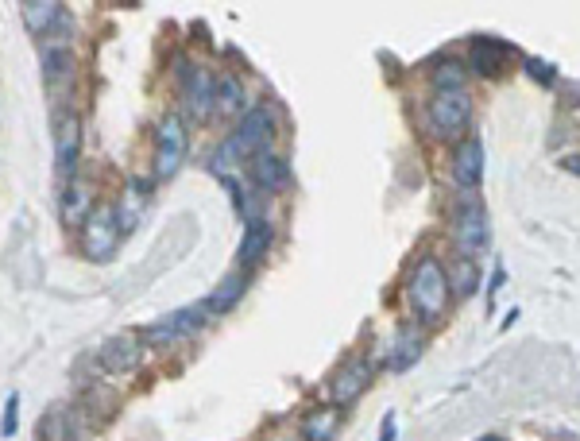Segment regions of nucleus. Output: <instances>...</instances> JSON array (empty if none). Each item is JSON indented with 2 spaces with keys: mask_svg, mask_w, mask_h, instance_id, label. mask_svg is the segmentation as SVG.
I'll return each instance as SVG.
<instances>
[{
  "mask_svg": "<svg viewBox=\"0 0 580 441\" xmlns=\"http://www.w3.org/2000/svg\"><path fill=\"white\" fill-rule=\"evenodd\" d=\"M275 124H279V113H275V105H252L240 124H236V132H232L225 144L217 147V155H213V171L217 175H229L225 167H236L240 159H252V155H260L271 147L275 140Z\"/></svg>",
  "mask_w": 580,
  "mask_h": 441,
  "instance_id": "nucleus-1",
  "label": "nucleus"
},
{
  "mask_svg": "<svg viewBox=\"0 0 580 441\" xmlns=\"http://www.w3.org/2000/svg\"><path fill=\"white\" fill-rule=\"evenodd\" d=\"M449 275H445V267L437 264L434 256H422L418 264L410 267V275H406V302H410V310L418 314V322L422 325H434L445 310H449Z\"/></svg>",
  "mask_w": 580,
  "mask_h": 441,
  "instance_id": "nucleus-2",
  "label": "nucleus"
},
{
  "mask_svg": "<svg viewBox=\"0 0 580 441\" xmlns=\"http://www.w3.org/2000/svg\"><path fill=\"white\" fill-rule=\"evenodd\" d=\"M488 209L484 202L476 198V194H468L461 206L453 209V217H449V240H453V248L461 252V256H476V252H484L488 248Z\"/></svg>",
  "mask_w": 580,
  "mask_h": 441,
  "instance_id": "nucleus-3",
  "label": "nucleus"
},
{
  "mask_svg": "<svg viewBox=\"0 0 580 441\" xmlns=\"http://www.w3.org/2000/svg\"><path fill=\"white\" fill-rule=\"evenodd\" d=\"M426 117H430V128H434L437 140H453L457 144L464 132H468V120H472V97H468V89L434 93Z\"/></svg>",
  "mask_w": 580,
  "mask_h": 441,
  "instance_id": "nucleus-4",
  "label": "nucleus"
},
{
  "mask_svg": "<svg viewBox=\"0 0 580 441\" xmlns=\"http://www.w3.org/2000/svg\"><path fill=\"white\" fill-rule=\"evenodd\" d=\"M186 147H190V136H186V120L178 113H167L155 128V178L167 182V178L178 175L182 159H186Z\"/></svg>",
  "mask_w": 580,
  "mask_h": 441,
  "instance_id": "nucleus-5",
  "label": "nucleus"
},
{
  "mask_svg": "<svg viewBox=\"0 0 580 441\" xmlns=\"http://www.w3.org/2000/svg\"><path fill=\"white\" fill-rule=\"evenodd\" d=\"M120 248V221H116V206H101L89 213L82 225V252L93 264H109Z\"/></svg>",
  "mask_w": 580,
  "mask_h": 441,
  "instance_id": "nucleus-6",
  "label": "nucleus"
},
{
  "mask_svg": "<svg viewBox=\"0 0 580 441\" xmlns=\"http://www.w3.org/2000/svg\"><path fill=\"white\" fill-rule=\"evenodd\" d=\"M205 325H209V306H186L178 314H167V318H159L155 325H147L144 341L155 345V349H163V345H178L186 337H198Z\"/></svg>",
  "mask_w": 580,
  "mask_h": 441,
  "instance_id": "nucleus-7",
  "label": "nucleus"
},
{
  "mask_svg": "<svg viewBox=\"0 0 580 441\" xmlns=\"http://www.w3.org/2000/svg\"><path fill=\"white\" fill-rule=\"evenodd\" d=\"M78 155H82V120L74 109L55 113V167L62 186H70L78 175Z\"/></svg>",
  "mask_w": 580,
  "mask_h": 441,
  "instance_id": "nucleus-8",
  "label": "nucleus"
},
{
  "mask_svg": "<svg viewBox=\"0 0 580 441\" xmlns=\"http://www.w3.org/2000/svg\"><path fill=\"white\" fill-rule=\"evenodd\" d=\"M368 383H372V364L364 356H348L345 364L333 372V380H329V403L337 411H345L368 391Z\"/></svg>",
  "mask_w": 580,
  "mask_h": 441,
  "instance_id": "nucleus-9",
  "label": "nucleus"
},
{
  "mask_svg": "<svg viewBox=\"0 0 580 441\" xmlns=\"http://www.w3.org/2000/svg\"><path fill=\"white\" fill-rule=\"evenodd\" d=\"M43 74H47L51 101H58V109H70V93H74V59H70V47L47 43L43 47Z\"/></svg>",
  "mask_w": 580,
  "mask_h": 441,
  "instance_id": "nucleus-10",
  "label": "nucleus"
},
{
  "mask_svg": "<svg viewBox=\"0 0 580 441\" xmlns=\"http://www.w3.org/2000/svg\"><path fill=\"white\" fill-rule=\"evenodd\" d=\"M182 101L194 120H209V113H217V74H209L205 66H194L182 78Z\"/></svg>",
  "mask_w": 580,
  "mask_h": 441,
  "instance_id": "nucleus-11",
  "label": "nucleus"
},
{
  "mask_svg": "<svg viewBox=\"0 0 580 441\" xmlns=\"http://www.w3.org/2000/svg\"><path fill=\"white\" fill-rule=\"evenodd\" d=\"M422 353H426L422 329L418 325H403V329H395V337H391V345L383 353V364H387V372H410L422 360Z\"/></svg>",
  "mask_w": 580,
  "mask_h": 441,
  "instance_id": "nucleus-12",
  "label": "nucleus"
},
{
  "mask_svg": "<svg viewBox=\"0 0 580 441\" xmlns=\"http://www.w3.org/2000/svg\"><path fill=\"white\" fill-rule=\"evenodd\" d=\"M480 178H484V144L480 136H464L453 151V182L461 190H476Z\"/></svg>",
  "mask_w": 580,
  "mask_h": 441,
  "instance_id": "nucleus-13",
  "label": "nucleus"
},
{
  "mask_svg": "<svg viewBox=\"0 0 580 441\" xmlns=\"http://www.w3.org/2000/svg\"><path fill=\"white\" fill-rule=\"evenodd\" d=\"M140 360H144V345H140V337H132V333H120L113 341H105V349H101V368L113 372V376L132 372Z\"/></svg>",
  "mask_w": 580,
  "mask_h": 441,
  "instance_id": "nucleus-14",
  "label": "nucleus"
},
{
  "mask_svg": "<svg viewBox=\"0 0 580 441\" xmlns=\"http://www.w3.org/2000/svg\"><path fill=\"white\" fill-rule=\"evenodd\" d=\"M252 182L260 186L263 194H279V190H287L290 186V167L283 155H275L271 147L260 151V155H252Z\"/></svg>",
  "mask_w": 580,
  "mask_h": 441,
  "instance_id": "nucleus-15",
  "label": "nucleus"
},
{
  "mask_svg": "<svg viewBox=\"0 0 580 441\" xmlns=\"http://www.w3.org/2000/svg\"><path fill=\"white\" fill-rule=\"evenodd\" d=\"M271 240H275V229H271V221H260V225H244L240 248H236V267H240V271H252V267H256L263 256H267Z\"/></svg>",
  "mask_w": 580,
  "mask_h": 441,
  "instance_id": "nucleus-16",
  "label": "nucleus"
},
{
  "mask_svg": "<svg viewBox=\"0 0 580 441\" xmlns=\"http://www.w3.org/2000/svg\"><path fill=\"white\" fill-rule=\"evenodd\" d=\"M472 70H476V78H499L503 70H507V62H511V47L507 43H499V39H480L476 47H472Z\"/></svg>",
  "mask_w": 580,
  "mask_h": 441,
  "instance_id": "nucleus-17",
  "label": "nucleus"
},
{
  "mask_svg": "<svg viewBox=\"0 0 580 441\" xmlns=\"http://www.w3.org/2000/svg\"><path fill=\"white\" fill-rule=\"evenodd\" d=\"M244 291H248V271H240V267H236V271H229V275L213 287L209 302H205V306H209V314H229L232 306L244 298Z\"/></svg>",
  "mask_w": 580,
  "mask_h": 441,
  "instance_id": "nucleus-18",
  "label": "nucleus"
},
{
  "mask_svg": "<svg viewBox=\"0 0 580 441\" xmlns=\"http://www.w3.org/2000/svg\"><path fill=\"white\" fill-rule=\"evenodd\" d=\"M341 430V411L329 403V407H318L302 418V441H333Z\"/></svg>",
  "mask_w": 580,
  "mask_h": 441,
  "instance_id": "nucleus-19",
  "label": "nucleus"
},
{
  "mask_svg": "<svg viewBox=\"0 0 580 441\" xmlns=\"http://www.w3.org/2000/svg\"><path fill=\"white\" fill-rule=\"evenodd\" d=\"M248 93H244V82L236 74H217V117H240ZM248 113V109H244Z\"/></svg>",
  "mask_w": 580,
  "mask_h": 441,
  "instance_id": "nucleus-20",
  "label": "nucleus"
},
{
  "mask_svg": "<svg viewBox=\"0 0 580 441\" xmlns=\"http://www.w3.org/2000/svg\"><path fill=\"white\" fill-rule=\"evenodd\" d=\"M62 221L66 225H86L89 221V190L78 178L70 186H62Z\"/></svg>",
  "mask_w": 580,
  "mask_h": 441,
  "instance_id": "nucleus-21",
  "label": "nucleus"
},
{
  "mask_svg": "<svg viewBox=\"0 0 580 441\" xmlns=\"http://www.w3.org/2000/svg\"><path fill=\"white\" fill-rule=\"evenodd\" d=\"M58 8L62 4H55V0H24L20 4V16H24V28L31 31V35H43V31H51V24H55Z\"/></svg>",
  "mask_w": 580,
  "mask_h": 441,
  "instance_id": "nucleus-22",
  "label": "nucleus"
},
{
  "mask_svg": "<svg viewBox=\"0 0 580 441\" xmlns=\"http://www.w3.org/2000/svg\"><path fill=\"white\" fill-rule=\"evenodd\" d=\"M144 182H132L128 190H124V198L116 202V221H120V233H132L136 225H140V213H144Z\"/></svg>",
  "mask_w": 580,
  "mask_h": 441,
  "instance_id": "nucleus-23",
  "label": "nucleus"
},
{
  "mask_svg": "<svg viewBox=\"0 0 580 441\" xmlns=\"http://www.w3.org/2000/svg\"><path fill=\"white\" fill-rule=\"evenodd\" d=\"M445 275H449V291L457 294V298H468V294H476V287H480V267L472 264L468 256H461L453 264V271H445Z\"/></svg>",
  "mask_w": 580,
  "mask_h": 441,
  "instance_id": "nucleus-24",
  "label": "nucleus"
},
{
  "mask_svg": "<svg viewBox=\"0 0 580 441\" xmlns=\"http://www.w3.org/2000/svg\"><path fill=\"white\" fill-rule=\"evenodd\" d=\"M430 82L437 86V93H445V89H464V62L461 59L434 62V74H430Z\"/></svg>",
  "mask_w": 580,
  "mask_h": 441,
  "instance_id": "nucleus-25",
  "label": "nucleus"
},
{
  "mask_svg": "<svg viewBox=\"0 0 580 441\" xmlns=\"http://www.w3.org/2000/svg\"><path fill=\"white\" fill-rule=\"evenodd\" d=\"M16 430H20V395L12 391V395L4 399V422H0V434H4V438H12Z\"/></svg>",
  "mask_w": 580,
  "mask_h": 441,
  "instance_id": "nucleus-26",
  "label": "nucleus"
},
{
  "mask_svg": "<svg viewBox=\"0 0 580 441\" xmlns=\"http://www.w3.org/2000/svg\"><path fill=\"white\" fill-rule=\"evenodd\" d=\"M522 66H526V74H530L534 82H542V86H550V82H553V66H550V62H542V59H526V62H522Z\"/></svg>",
  "mask_w": 580,
  "mask_h": 441,
  "instance_id": "nucleus-27",
  "label": "nucleus"
},
{
  "mask_svg": "<svg viewBox=\"0 0 580 441\" xmlns=\"http://www.w3.org/2000/svg\"><path fill=\"white\" fill-rule=\"evenodd\" d=\"M391 438H395V414H387L383 426H379V441H391Z\"/></svg>",
  "mask_w": 580,
  "mask_h": 441,
  "instance_id": "nucleus-28",
  "label": "nucleus"
},
{
  "mask_svg": "<svg viewBox=\"0 0 580 441\" xmlns=\"http://www.w3.org/2000/svg\"><path fill=\"white\" fill-rule=\"evenodd\" d=\"M565 167H569L573 175H580V155H569V159H565Z\"/></svg>",
  "mask_w": 580,
  "mask_h": 441,
  "instance_id": "nucleus-29",
  "label": "nucleus"
},
{
  "mask_svg": "<svg viewBox=\"0 0 580 441\" xmlns=\"http://www.w3.org/2000/svg\"><path fill=\"white\" fill-rule=\"evenodd\" d=\"M480 441H507V438H499V434H488V438H480Z\"/></svg>",
  "mask_w": 580,
  "mask_h": 441,
  "instance_id": "nucleus-30",
  "label": "nucleus"
}]
</instances>
